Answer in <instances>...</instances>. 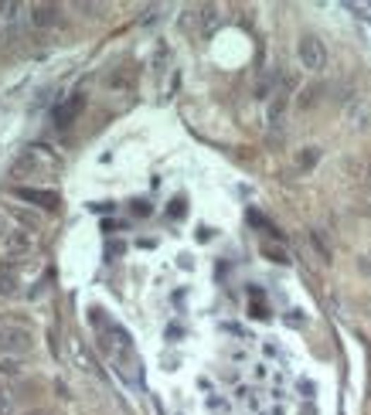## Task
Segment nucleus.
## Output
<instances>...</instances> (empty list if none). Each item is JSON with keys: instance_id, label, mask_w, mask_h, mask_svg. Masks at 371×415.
Instances as JSON below:
<instances>
[{"instance_id": "11", "label": "nucleus", "mask_w": 371, "mask_h": 415, "mask_svg": "<svg viewBox=\"0 0 371 415\" xmlns=\"http://www.w3.org/2000/svg\"><path fill=\"white\" fill-rule=\"evenodd\" d=\"M11 215L18 218V221L24 225V228H28V232H38V228H41V218H38V215H31V211H24V208H14Z\"/></svg>"}, {"instance_id": "20", "label": "nucleus", "mask_w": 371, "mask_h": 415, "mask_svg": "<svg viewBox=\"0 0 371 415\" xmlns=\"http://www.w3.org/2000/svg\"><path fill=\"white\" fill-rule=\"evenodd\" d=\"M365 310H368V316H371V299H365Z\"/></svg>"}, {"instance_id": "13", "label": "nucleus", "mask_w": 371, "mask_h": 415, "mask_svg": "<svg viewBox=\"0 0 371 415\" xmlns=\"http://www.w3.org/2000/svg\"><path fill=\"white\" fill-rule=\"evenodd\" d=\"M0 415H14V395L7 385H0Z\"/></svg>"}, {"instance_id": "21", "label": "nucleus", "mask_w": 371, "mask_h": 415, "mask_svg": "<svg viewBox=\"0 0 371 415\" xmlns=\"http://www.w3.org/2000/svg\"><path fill=\"white\" fill-rule=\"evenodd\" d=\"M368 215H371V208H368Z\"/></svg>"}, {"instance_id": "16", "label": "nucleus", "mask_w": 371, "mask_h": 415, "mask_svg": "<svg viewBox=\"0 0 371 415\" xmlns=\"http://www.w3.org/2000/svg\"><path fill=\"white\" fill-rule=\"evenodd\" d=\"M361 184L371 191V160H365V174H361Z\"/></svg>"}, {"instance_id": "9", "label": "nucleus", "mask_w": 371, "mask_h": 415, "mask_svg": "<svg viewBox=\"0 0 371 415\" xmlns=\"http://www.w3.org/2000/svg\"><path fill=\"white\" fill-rule=\"evenodd\" d=\"M72 354H75V361H78V371H85V375H99L96 357L85 351V344H82V340H72Z\"/></svg>"}, {"instance_id": "19", "label": "nucleus", "mask_w": 371, "mask_h": 415, "mask_svg": "<svg viewBox=\"0 0 371 415\" xmlns=\"http://www.w3.org/2000/svg\"><path fill=\"white\" fill-rule=\"evenodd\" d=\"M4 41H7V38H4V20H0V44H4Z\"/></svg>"}, {"instance_id": "2", "label": "nucleus", "mask_w": 371, "mask_h": 415, "mask_svg": "<svg viewBox=\"0 0 371 415\" xmlns=\"http://www.w3.org/2000/svg\"><path fill=\"white\" fill-rule=\"evenodd\" d=\"M35 351V334L24 323H0V354L20 357Z\"/></svg>"}, {"instance_id": "7", "label": "nucleus", "mask_w": 371, "mask_h": 415, "mask_svg": "<svg viewBox=\"0 0 371 415\" xmlns=\"http://www.w3.org/2000/svg\"><path fill=\"white\" fill-rule=\"evenodd\" d=\"M82 106H85V96H82V92H72V99H65L59 109H55V126H59V130L72 126V119L78 116Z\"/></svg>"}, {"instance_id": "12", "label": "nucleus", "mask_w": 371, "mask_h": 415, "mask_svg": "<svg viewBox=\"0 0 371 415\" xmlns=\"http://www.w3.org/2000/svg\"><path fill=\"white\" fill-rule=\"evenodd\" d=\"M317 157H320V150H317V147H303V150L296 154V167H303V171H310L313 163H317Z\"/></svg>"}, {"instance_id": "6", "label": "nucleus", "mask_w": 371, "mask_h": 415, "mask_svg": "<svg viewBox=\"0 0 371 415\" xmlns=\"http://www.w3.org/2000/svg\"><path fill=\"white\" fill-rule=\"evenodd\" d=\"M344 123L351 130H368L371 126V102L368 99H351L344 109Z\"/></svg>"}, {"instance_id": "1", "label": "nucleus", "mask_w": 371, "mask_h": 415, "mask_svg": "<svg viewBox=\"0 0 371 415\" xmlns=\"http://www.w3.org/2000/svg\"><path fill=\"white\" fill-rule=\"evenodd\" d=\"M55 167H59V157L48 147L35 143V147H24L18 160L11 163V178H38V174H48Z\"/></svg>"}, {"instance_id": "8", "label": "nucleus", "mask_w": 371, "mask_h": 415, "mask_svg": "<svg viewBox=\"0 0 371 415\" xmlns=\"http://www.w3.org/2000/svg\"><path fill=\"white\" fill-rule=\"evenodd\" d=\"M59 14L61 11L55 4H35L28 18H31V27H51V24H59Z\"/></svg>"}, {"instance_id": "18", "label": "nucleus", "mask_w": 371, "mask_h": 415, "mask_svg": "<svg viewBox=\"0 0 371 415\" xmlns=\"http://www.w3.org/2000/svg\"><path fill=\"white\" fill-rule=\"evenodd\" d=\"M28 415H55V412H48V409H31Z\"/></svg>"}, {"instance_id": "14", "label": "nucleus", "mask_w": 371, "mask_h": 415, "mask_svg": "<svg viewBox=\"0 0 371 415\" xmlns=\"http://www.w3.org/2000/svg\"><path fill=\"white\" fill-rule=\"evenodd\" d=\"M262 252H266V256L273 259V262H286V252H283V249H273V245H262Z\"/></svg>"}, {"instance_id": "10", "label": "nucleus", "mask_w": 371, "mask_h": 415, "mask_svg": "<svg viewBox=\"0 0 371 415\" xmlns=\"http://www.w3.org/2000/svg\"><path fill=\"white\" fill-rule=\"evenodd\" d=\"M18 293V273L0 269V297H14Z\"/></svg>"}, {"instance_id": "3", "label": "nucleus", "mask_w": 371, "mask_h": 415, "mask_svg": "<svg viewBox=\"0 0 371 415\" xmlns=\"http://www.w3.org/2000/svg\"><path fill=\"white\" fill-rule=\"evenodd\" d=\"M296 58H300V65L307 72H324L327 68V48H324V41L317 35H303L296 41Z\"/></svg>"}, {"instance_id": "15", "label": "nucleus", "mask_w": 371, "mask_h": 415, "mask_svg": "<svg viewBox=\"0 0 371 415\" xmlns=\"http://www.w3.org/2000/svg\"><path fill=\"white\" fill-rule=\"evenodd\" d=\"M358 269H361V273H368V276H371V252H368V256H361V259H358Z\"/></svg>"}, {"instance_id": "4", "label": "nucleus", "mask_w": 371, "mask_h": 415, "mask_svg": "<svg viewBox=\"0 0 371 415\" xmlns=\"http://www.w3.org/2000/svg\"><path fill=\"white\" fill-rule=\"evenodd\" d=\"M31 249H35V232H28V228H14L11 235L4 238V252H7V259L31 256Z\"/></svg>"}, {"instance_id": "17", "label": "nucleus", "mask_w": 371, "mask_h": 415, "mask_svg": "<svg viewBox=\"0 0 371 415\" xmlns=\"http://www.w3.org/2000/svg\"><path fill=\"white\" fill-rule=\"evenodd\" d=\"M11 235V228H7V218L0 215V245H4V238Z\"/></svg>"}, {"instance_id": "5", "label": "nucleus", "mask_w": 371, "mask_h": 415, "mask_svg": "<svg viewBox=\"0 0 371 415\" xmlns=\"http://www.w3.org/2000/svg\"><path fill=\"white\" fill-rule=\"evenodd\" d=\"M14 198L20 201H31V204H38L44 211H55L61 201H59V191H44V187H14Z\"/></svg>"}]
</instances>
